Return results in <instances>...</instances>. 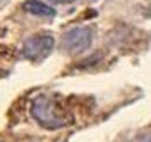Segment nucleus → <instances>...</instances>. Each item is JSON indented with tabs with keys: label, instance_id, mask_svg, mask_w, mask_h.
Instances as JSON below:
<instances>
[{
	"label": "nucleus",
	"instance_id": "obj_1",
	"mask_svg": "<svg viewBox=\"0 0 151 142\" xmlns=\"http://www.w3.org/2000/svg\"><path fill=\"white\" fill-rule=\"evenodd\" d=\"M30 115L46 130H59L69 124V115L66 110L50 96H37L30 103Z\"/></svg>",
	"mask_w": 151,
	"mask_h": 142
},
{
	"label": "nucleus",
	"instance_id": "obj_2",
	"mask_svg": "<svg viewBox=\"0 0 151 142\" xmlns=\"http://www.w3.org/2000/svg\"><path fill=\"white\" fill-rule=\"evenodd\" d=\"M53 37L50 34H39V36H32L29 37L23 46H22V55L29 60H34V62H41L45 60L52 50H53Z\"/></svg>",
	"mask_w": 151,
	"mask_h": 142
},
{
	"label": "nucleus",
	"instance_id": "obj_3",
	"mask_svg": "<svg viewBox=\"0 0 151 142\" xmlns=\"http://www.w3.org/2000/svg\"><path fill=\"white\" fill-rule=\"evenodd\" d=\"M93 36L94 32L91 27H75L62 36V50L68 53H82L91 46Z\"/></svg>",
	"mask_w": 151,
	"mask_h": 142
},
{
	"label": "nucleus",
	"instance_id": "obj_4",
	"mask_svg": "<svg viewBox=\"0 0 151 142\" xmlns=\"http://www.w3.org/2000/svg\"><path fill=\"white\" fill-rule=\"evenodd\" d=\"M23 11L32 16H39V18H53L55 16V9L50 7L48 4L39 2V0H27L23 4Z\"/></svg>",
	"mask_w": 151,
	"mask_h": 142
},
{
	"label": "nucleus",
	"instance_id": "obj_5",
	"mask_svg": "<svg viewBox=\"0 0 151 142\" xmlns=\"http://www.w3.org/2000/svg\"><path fill=\"white\" fill-rule=\"evenodd\" d=\"M128 142H151V131H146V133H140L137 137H133L132 140Z\"/></svg>",
	"mask_w": 151,
	"mask_h": 142
},
{
	"label": "nucleus",
	"instance_id": "obj_6",
	"mask_svg": "<svg viewBox=\"0 0 151 142\" xmlns=\"http://www.w3.org/2000/svg\"><path fill=\"white\" fill-rule=\"evenodd\" d=\"M50 2H53V4H71L73 0H50Z\"/></svg>",
	"mask_w": 151,
	"mask_h": 142
}]
</instances>
